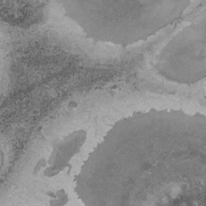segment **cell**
<instances>
[{"mask_svg":"<svg viewBox=\"0 0 206 206\" xmlns=\"http://www.w3.org/2000/svg\"><path fill=\"white\" fill-rule=\"evenodd\" d=\"M65 14L88 38L123 46L147 40L179 19L187 1H66Z\"/></svg>","mask_w":206,"mask_h":206,"instance_id":"6da1fadb","label":"cell"},{"mask_svg":"<svg viewBox=\"0 0 206 206\" xmlns=\"http://www.w3.org/2000/svg\"><path fill=\"white\" fill-rule=\"evenodd\" d=\"M180 206H188V205L185 202H182V204L180 205Z\"/></svg>","mask_w":206,"mask_h":206,"instance_id":"3957f363","label":"cell"},{"mask_svg":"<svg viewBox=\"0 0 206 206\" xmlns=\"http://www.w3.org/2000/svg\"><path fill=\"white\" fill-rule=\"evenodd\" d=\"M156 62L169 81L193 84L206 79V12L171 38Z\"/></svg>","mask_w":206,"mask_h":206,"instance_id":"7a4b0ae2","label":"cell"}]
</instances>
